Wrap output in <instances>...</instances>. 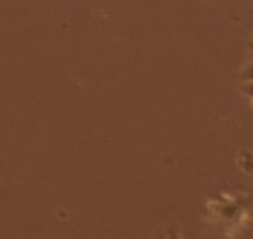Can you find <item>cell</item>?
<instances>
[]
</instances>
